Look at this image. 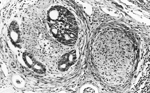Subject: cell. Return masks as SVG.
<instances>
[{"instance_id":"3","label":"cell","mask_w":150,"mask_h":93,"mask_svg":"<svg viewBox=\"0 0 150 93\" xmlns=\"http://www.w3.org/2000/svg\"><path fill=\"white\" fill-rule=\"evenodd\" d=\"M78 59L77 52L72 50L62 55L57 64L59 70L64 72L67 71L76 63Z\"/></svg>"},{"instance_id":"2","label":"cell","mask_w":150,"mask_h":93,"mask_svg":"<svg viewBox=\"0 0 150 93\" xmlns=\"http://www.w3.org/2000/svg\"><path fill=\"white\" fill-rule=\"evenodd\" d=\"M22 59L28 68L35 73L41 74L46 73V66L38 61L30 53L27 52H23L22 55Z\"/></svg>"},{"instance_id":"1","label":"cell","mask_w":150,"mask_h":93,"mask_svg":"<svg viewBox=\"0 0 150 93\" xmlns=\"http://www.w3.org/2000/svg\"><path fill=\"white\" fill-rule=\"evenodd\" d=\"M46 21L50 32L58 41L69 46L76 42L79 32L77 21L67 8L60 5L52 6L47 12Z\"/></svg>"},{"instance_id":"4","label":"cell","mask_w":150,"mask_h":93,"mask_svg":"<svg viewBox=\"0 0 150 93\" xmlns=\"http://www.w3.org/2000/svg\"><path fill=\"white\" fill-rule=\"evenodd\" d=\"M8 35L10 40L15 47H21V32L19 24L16 20H13L9 24L8 29Z\"/></svg>"}]
</instances>
